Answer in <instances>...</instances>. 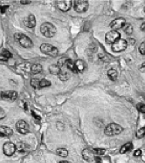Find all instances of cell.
Wrapping results in <instances>:
<instances>
[{
	"label": "cell",
	"mask_w": 145,
	"mask_h": 163,
	"mask_svg": "<svg viewBox=\"0 0 145 163\" xmlns=\"http://www.w3.org/2000/svg\"><path fill=\"white\" fill-rule=\"evenodd\" d=\"M14 38H15V40L18 41L20 44V45L25 48H30L32 46V41L26 35L23 33H19V32L15 33Z\"/></svg>",
	"instance_id": "2"
},
{
	"label": "cell",
	"mask_w": 145,
	"mask_h": 163,
	"mask_svg": "<svg viewBox=\"0 0 145 163\" xmlns=\"http://www.w3.org/2000/svg\"><path fill=\"white\" fill-rule=\"evenodd\" d=\"M1 132H2L5 136H11L12 133H13V131H12L11 128L7 127H1Z\"/></svg>",
	"instance_id": "23"
},
{
	"label": "cell",
	"mask_w": 145,
	"mask_h": 163,
	"mask_svg": "<svg viewBox=\"0 0 145 163\" xmlns=\"http://www.w3.org/2000/svg\"><path fill=\"white\" fill-rule=\"evenodd\" d=\"M94 160L96 161V163H101V159H100V156H95Z\"/></svg>",
	"instance_id": "34"
},
{
	"label": "cell",
	"mask_w": 145,
	"mask_h": 163,
	"mask_svg": "<svg viewBox=\"0 0 145 163\" xmlns=\"http://www.w3.org/2000/svg\"><path fill=\"white\" fill-rule=\"evenodd\" d=\"M132 31H133V27L130 24H126L124 26V32H125L127 34L130 35L132 33Z\"/></svg>",
	"instance_id": "26"
},
{
	"label": "cell",
	"mask_w": 145,
	"mask_h": 163,
	"mask_svg": "<svg viewBox=\"0 0 145 163\" xmlns=\"http://www.w3.org/2000/svg\"><path fill=\"white\" fill-rule=\"evenodd\" d=\"M32 116H33V117H35L37 120H40V117H39V116H38V115H37L34 112H32Z\"/></svg>",
	"instance_id": "37"
},
{
	"label": "cell",
	"mask_w": 145,
	"mask_h": 163,
	"mask_svg": "<svg viewBox=\"0 0 145 163\" xmlns=\"http://www.w3.org/2000/svg\"><path fill=\"white\" fill-rule=\"evenodd\" d=\"M20 3H21L22 5H27V4H30L31 1H30V0H26H26H25V1H24V0H21Z\"/></svg>",
	"instance_id": "36"
},
{
	"label": "cell",
	"mask_w": 145,
	"mask_h": 163,
	"mask_svg": "<svg viewBox=\"0 0 145 163\" xmlns=\"http://www.w3.org/2000/svg\"><path fill=\"white\" fill-rule=\"evenodd\" d=\"M42 71V66L40 64H33L30 67V73L32 74H38Z\"/></svg>",
	"instance_id": "15"
},
{
	"label": "cell",
	"mask_w": 145,
	"mask_h": 163,
	"mask_svg": "<svg viewBox=\"0 0 145 163\" xmlns=\"http://www.w3.org/2000/svg\"><path fill=\"white\" fill-rule=\"evenodd\" d=\"M74 65H75V67H76L78 72H82L85 69V65H84V62L82 60H77Z\"/></svg>",
	"instance_id": "20"
},
{
	"label": "cell",
	"mask_w": 145,
	"mask_h": 163,
	"mask_svg": "<svg viewBox=\"0 0 145 163\" xmlns=\"http://www.w3.org/2000/svg\"><path fill=\"white\" fill-rule=\"evenodd\" d=\"M40 50L43 53L47 54L51 57H56L58 55V49L56 47H54L53 45L47 44V43H44L41 44Z\"/></svg>",
	"instance_id": "4"
},
{
	"label": "cell",
	"mask_w": 145,
	"mask_h": 163,
	"mask_svg": "<svg viewBox=\"0 0 145 163\" xmlns=\"http://www.w3.org/2000/svg\"><path fill=\"white\" fill-rule=\"evenodd\" d=\"M24 24L26 27L29 28H32L36 26V19L35 17L33 15H29L28 17H26L24 20Z\"/></svg>",
	"instance_id": "14"
},
{
	"label": "cell",
	"mask_w": 145,
	"mask_h": 163,
	"mask_svg": "<svg viewBox=\"0 0 145 163\" xmlns=\"http://www.w3.org/2000/svg\"><path fill=\"white\" fill-rule=\"evenodd\" d=\"M144 118H145V113H144Z\"/></svg>",
	"instance_id": "41"
},
{
	"label": "cell",
	"mask_w": 145,
	"mask_h": 163,
	"mask_svg": "<svg viewBox=\"0 0 145 163\" xmlns=\"http://www.w3.org/2000/svg\"><path fill=\"white\" fill-rule=\"evenodd\" d=\"M82 156H83L84 160H86L87 161H89V162L94 161V158H95V155L93 153V151L89 150V149H84L82 151Z\"/></svg>",
	"instance_id": "13"
},
{
	"label": "cell",
	"mask_w": 145,
	"mask_h": 163,
	"mask_svg": "<svg viewBox=\"0 0 145 163\" xmlns=\"http://www.w3.org/2000/svg\"><path fill=\"white\" fill-rule=\"evenodd\" d=\"M59 163H71V162H69V161H67V160H62V161H60Z\"/></svg>",
	"instance_id": "39"
},
{
	"label": "cell",
	"mask_w": 145,
	"mask_h": 163,
	"mask_svg": "<svg viewBox=\"0 0 145 163\" xmlns=\"http://www.w3.org/2000/svg\"><path fill=\"white\" fill-rule=\"evenodd\" d=\"M144 11H145V7H144Z\"/></svg>",
	"instance_id": "42"
},
{
	"label": "cell",
	"mask_w": 145,
	"mask_h": 163,
	"mask_svg": "<svg viewBox=\"0 0 145 163\" xmlns=\"http://www.w3.org/2000/svg\"><path fill=\"white\" fill-rule=\"evenodd\" d=\"M8 8H9V5H1L0 6V11H1V13H5Z\"/></svg>",
	"instance_id": "31"
},
{
	"label": "cell",
	"mask_w": 145,
	"mask_h": 163,
	"mask_svg": "<svg viewBox=\"0 0 145 163\" xmlns=\"http://www.w3.org/2000/svg\"><path fill=\"white\" fill-rule=\"evenodd\" d=\"M5 111H4L2 108H0V120L3 119V118H5Z\"/></svg>",
	"instance_id": "32"
},
{
	"label": "cell",
	"mask_w": 145,
	"mask_h": 163,
	"mask_svg": "<svg viewBox=\"0 0 145 163\" xmlns=\"http://www.w3.org/2000/svg\"><path fill=\"white\" fill-rule=\"evenodd\" d=\"M74 3V8L77 12H85L88 9V2L86 0H75Z\"/></svg>",
	"instance_id": "5"
},
{
	"label": "cell",
	"mask_w": 145,
	"mask_h": 163,
	"mask_svg": "<svg viewBox=\"0 0 145 163\" xmlns=\"http://www.w3.org/2000/svg\"><path fill=\"white\" fill-rule=\"evenodd\" d=\"M1 98L5 101H14L18 98V92L15 91H5L1 92Z\"/></svg>",
	"instance_id": "7"
},
{
	"label": "cell",
	"mask_w": 145,
	"mask_h": 163,
	"mask_svg": "<svg viewBox=\"0 0 145 163\" xmlns=\"http://www.w3.org/2000/svg\"><path fill=\"white\" fill-rule=\"evenodd\" d=\"M141 154H142V151H141L140 149H137V150H136V152L134 153V155H135V156H136V157H138V156H141Z\"/></svg>",
	"instance_id": "33"
},
{
	"label": "cell",
	"mask_w": 145,
	"mask_h": 163,
	"mask_svg": "<svg viewBox=\"0 0 145 163\" xmlns=\"http://www.w3.org/2000/svg\"><path fill=\"white\" fill-rule=\"evenodd\" d=\"M122 130L123 128L120 125L116 123H110L106 127L104 130V133L108 136H114V135L120 134L122 132Z\"/></svg>",
	"instance_id": "3"
},
{
	"label": "cell",
	"mask_w": 145,
	"mask_h": 163,
	"mask_svg": "<svg viewBox=\"0 0 145 163\" xmlns=\"http://www.w3.org/2000/svg\"><path fill=\"white\" fill-rule=\"evenodd\" d=\"M92 151H93V153L94 154L95 156H101V155L104 154L105 152H106L105 149H103V148H94Z\"/></svg>",
	"instance_id": "25"
},
{
	"label": "cell",
	"mask_w": 145,
	"mask_h": 163,
	"mask_svg": "<svg viewBox=\"0 0 145 163\" xmlns=\"http://www.w3.org/2000/svg\"><path fill=\"white\" fill-rule=\"evenodd\" d=\"M56 153H57V154H59L61 157H67L68 155V152L65 148H59V149H57Z\"/></svg>",
	"instance_id": "24"
},
{
	"label": "cell",
	"mask_w": 145,
	"mask_h": 163,
	"mask_svg": "<svg viewBox=\"0 0 145 163\" xmlns=\"http://www.w3.org/2000/svg\"><path fill=\"white\" fill-rule=\"evenodd\" d=\"M139 52H140L141 54L145 55V41L142 42V43L140 44V46H139Z\"/></svg>",
	"instance_id": "30"
},
{
	"label": "cell",
	"mask_w": 145,
	"mask_h": 163,
	"mask_svg": "<svg viewBox=\"0 0 145 163\" xmlns=\"http://www.w3.org/2000/svg\"><path fill=\"white\" fill-rule=\"evenodd\" d=\"M58 7L62 11H67L72 7V1H70V0H62V1H59Z\"/></svg>",
	"instance_id": "12"
},
{
	"label": "cell",
	"mask_w": 145,
	"mask_h": 163,
	"mask_svg": "<svg viewBox=\"0 0 145 163\" xmlns=\"http://www.w3.org/2000/svg\"><path fill=\"white\" fill-rule=\"evenodd\" d=\"M127 45H128V42L125 39L120 38L112 44V50L115 53H120L125 50L127 48Z\"/></svg>",
	"instance_id": "6"
},
{
	"label": "cell",
	"mask_w": 145,
	"mask_h": 163,
	"mask_svg": "<svg viewBox=\"0 0 145 163\" xmlns=\"http://www.w3.org/2000/svg\"><path fill=\"white\" fill-rule=\"evenodd\" d=\"M51 85V82L47 79H39V82H38V86H39V89L40 88H43V87H47V86H49Z\"/></svg>",
	"instance_id": "22"
},
{
	"label": "cell",
	"mask_w": 145,
	"mask_h": 163,
	"mask_svg": "<svg viewBox=\"0 0 145 163\" xmlns=\"http://www.w3.org/2000/svg\"><path fill=\"white\" fill-rule=\"evenodd\" d=\"M4 136H5V135L1 131H0V137H4Z\"/></svg>",
	"instance_id": "40"
},
{
	"label": "cell",
	"mask_w": 145,
	"mask_h": 163,
	"mask_svg": "<svg viewBox=\"0 0 145 163\" xmlns=\"http://www.w3.org/2000/svg\"><path fill=\"white\" fill-rule=\"evenodd\" d=\"M136 108H137V110L140 112L145 113V104H143V103H138L136 105Z\"/></svg>",
	"instance_id": "27"
},
{
	"label": "cell",
	"mask_w": 145,
	"mask_h": 163,
	"mask_svg": "<svg viewBox=\"0 0 145 163\" xmlns=\"http://www.w3.org/2000/svg\"><path fill=\"white\" fill-rule=\"evenodd\" d=\"M16 148H17L18 152L20 153V154H26V151L29 149L28 146H26V145L24 144V143H18V144L17 145V147H16Z\"/></svg>",
	"instance_id": "16"
},
{
	"label": "cell",
	"mask_w": 145,
	"mask_h": 163,
	"mask_svg": "<svg viewBox=\"0 0 145 163\" xmlns=\"http://www.w3.org/2000/svg\"><path fill=\"white\" fill-rule=\"evenodd\" d=\"M132 148H133L132 143H131V142H128V143H126V144H124V145L121 148L120 153H121V154H123L127 153L128 151H130V150L132 149Z\"/></svg>",
	"instance_id": "17"
},
{
	"label": "cell",
	"mask_w": 145,
	"mask_h": 163,
	"mask_svg": "<svg viewBox=\"0 0 145 163\" xmlns=\"http://www.w3.org/2000/svg\"><path fill=\"white\" fill-rule=\"evenodd\" d=\"M125 25H126V20L123 18H118L111 22L110 27L113 31H116V30H119V29H121L122 27H124Z\"/></svg>",
	"instance_id": "9"
},
{
	"label": "cell",
	"mask_w": 145,
	"mask_h": 163,
	"mask_svg": "<svg viewBox=\"0 0 145 163\" xmlns=\"http://www.w3.org/2000/svg\"><path fill=\"white\" fill-rule=\"evenodd\" d=\"M40 32L45 37L52 38L56 33V27L49 22H46L40 26Z\"/></svg>",
	"instance_id": "1"
},
{
	"label": "cell",
	"mask_w": 145,
	"mask_h": 163,
	"mask_svg": "<svg viewBox=\"0 0 145 163\" xmlns=\"http://www.w3.org/2000/svg\"><path fill=\"white\" fill-rule=\"evenodd\" d=\"M108 76H109V78L111 80L115 81V80H116V79H117L118 73H117V72L115 71V69H110V70H109V71H108Z\"/></svg>",
	"instance_id": "18"
},
{
	"label": "cell",
	"mask_w": 145,
	"mask_h": 163,
	"mask_svg": "<svg viewBox=\"0 0 145 163\" xmlns=\"http://www.w3.org/2000/svg\"><path fill=\"white\" fill-rule=\"evenodd\" d=\"M16 128L17 130L20 133H22V134H26L29 132V126L28 124L23 121V120H20L17 122L16 124Z\"/></svg>",
	"instance_id": "10"
},
{
	"label": "cell",
	"mask_w": 145,
	"mask_h": 163,
	"mask_svg": "<svg viewBox=\"0 0 145 163\" xmlns=\"http://www.w3.org/2000/svg\"><path fill=\"white\" fill-rule=\"evenodd\" d=\"M38 81L39 79H33L31 80V85L33 88L35 89H39V86H38Z\"/></svg>",
	"instance_id": "28"
},
{
	"label": "cell",
	"mask_w": 145,
	"mask_h": 163,
	"mask_svg": "<svg viewBox=\"0 0 145 163\" xmlns=\"http://www.w3.org/2000/svg\"><path fill=\"white\" fill-rule=\"evenodd\" d=\"M140 70H141V71H142V72L145 73V62H144V63H142V64L141 65Z\"/></svg>",
	"instance_id": "35"
},
{
	"label": "cell",
	"mask_w": 145,
	"mask_h": 163,
	"mask_svg": "<svg viewBox=\"0 0 145 163\" xmlns=\"http://www.w3.org/2000/svg\"><path fill=\"white\" fill-rule=\"evenodd\" d=\"M12 55L11 53H10L9 52H3V53L0 54V60H2V61H7L10 58H11Z\"/></svg>",
	"instance_id": "21"
},
{
	"label": "cell",
	"mask_w": 145,
	"mask_h": 163,
	"mask_svg": "<svg viewBox=\"0 0 145 163\" xmlns=\"http://www.w3.org/2000/svg\"><path fill=\"white\" fill-rule=\"evenodd\" d=\"M16 146L11 143V142H6L4 146H3V150L5 155L7 156H11L15 152H16Z\"/></svg>",
	"instance_id": "11"
},
{
	"label": "cell",
	"mask_w": 145,
	"mask_h": 163,
	"mask_svg": "<svg viewBox=\"0 0 145 163\" xmlns=\"http://www.w3.org/2000/svg\"><path fill=\"white\" fill-rule=\"evenodd\" d=\"M49 71L52 74H55V75H59L60 70L58 66V65H51L49 66Z\"/></svg>",
	"instance_id": "19"
},
{
	"label": "cell",
	"mask_w": 145,
	"mask_h": 163,
	"mask_svg": "<svg viewBox=\"0 0 145 163\" xmlns=\"http://www.w3.org/2000/svg\"><path fill=\"white\" fill-rule=\"evenodd\" d=\"M141 30L145 32V23H142V26H141Z\"/></svg>",
	"instance_id": "38"
},
{
	"label": "cell",
	"mask_w": 145,
	"mask_h": 163,
	"mask_svg": "<svg viewBox=\"0 0 145 163\" xmlns=\"http://www.w3.org/2000/svg\"><path fill=\"white\" fill-rule=\"evenodd\" d=\"M145 135V127H142L141 129H139L136 133V136L137 138H142Z\"/></svg>",
	"instance_id": "29"
},
{
	"label": "cell",
	"mask_w": 145,
	"mask_h": 163,
	"mask_svg": "<svg viewBox=\"0 0 145 163\" xmlns=\"http://www.w3.org/2000/svg\"><path fill=\"white\" fill-rule=\"evenodd\" d=\"M121 34L117 32V31H111L109 32L106 36H105V41L108 44H114L115 42H116L118 39H120Z\"/></svg>",
	"instance_id": "8"
}]
</instances>
